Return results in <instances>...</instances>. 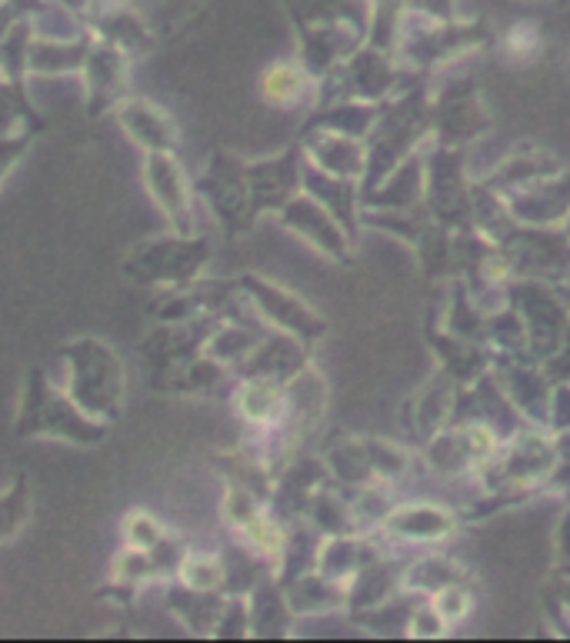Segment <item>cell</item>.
I'll return each mask as SVG.
<instances>
[{
    "instance_id": "1",
    "label": "cell",
    "mask_w": 570,
    "mask_h": 643,
    "mask_svg": "<svg viewBox=\"0 0 570 643\" xmlns=\"http://www.w3.org/2000/svg\"><path fill=\"white\" fill-rule=\"evenodd\" d=\"M304 90V74L294 64H274L261 77V93L270 104H294Z\"/></svg>"
},
{
    "instance_id": "2",
    "label": "cell",
    "mask_w": 570,
    "mask_h": 643,
    "mask_svg": "<svg viewBox=\"0 0 570 643\" xmlns=\"http://www.w3.org/2000/svg\"><path fill=\"white\" fill-rule=\"evenodd\" d=\"M274 401H277V390H274L270 383H251V387L244 390L241 407H244V414H248V417L261 420V417H267V414H270Z\"/></svg>"
},
{
    "instance_id": "3",
    "label": "cell",
    "mask_w": 570,
    "mask_h": 643,
    "mask_svg": "<svg viewBox=\"0 0 570 643\" xmlns=\"http://www.w3.org/2000/svg\"><path fill=\"white\" fill-rule=\"evenodd\" d=\"M248 533H251V540L257 543V547L264 551V554H280V543H283V537H280V530L270 524V520H264V517H254L251 524H248Z\"/></svg>"
},
{
    "instance_id": "4",
    "label": "cell",
    "mask_w": 570,
    "mask_h": 643,
    "mask_svg": "<svg viewBox=\"0 0 570 643\" xmlns=\"http://www.w3.org/2000/svg\"><path fill=\"white\" fill-rule=\"evenodd\" d=\"M438 614H444V617H460L464 610H467V593L460 590V587H444L441 593H438Z\"/></svg>"
},
{
    "instance_id": "5",
    "label": "cell",
    "mask_w": 570,
    "mask_h": 643,
    "mask_svg": "<svg viewBox=\"0 0 570 643\" xmlns=\"http://www.w3.org/2000/svg\"><path fill=\"white\" fill-rule=\"evenodd\" d=\"M187 580L194 583V587H211L217 580V567H211V564H190L187 567Z\"/></svg>"
},
{
    "instance_id": "6",
    "label": "cell",
    "mask_w": 570,
    "mask_h": 643,
    "mask_svg": "<svg viewBox=\"0 0 570 643\" xmlns=\"http://www.w3.org/2000/svg\"><path fill=\"white\" fill-rule=\"evenodd\" d=\"M441 630H444V623H441V620L427 623V610H423V614H417V620L410 623V633H441Z\"/></svg>"
}]
</instances>
